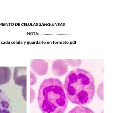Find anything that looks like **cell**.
I'll list each match as a JSON object with an SVG mask.
<instances>
[{"label": "cell", "instance_id": "obj_2", "mask_svg": "<svg viewBox=\"0 0 127 113\" xmlns=\"http://www.w3.org/2000/svg\"><path fill=\"white\" fill-rule=\"evenodd\" d=\"M37 100L43 113H64L68 104L64 86L56 78H48L43 81L39 89Z\"/></svg>", "mask_w": 127, "mask_h": 113}, {"label": "cell", "instance_id": "obj_3", "mask_svg": "<svg viewBox=\"0 0 127 113\" xmlns=\"http://www.w3.org/2000/svg\"><path fill=\"white\" fill-rule=\"evenodd\" d=\"M68 113H95L89 108L83 106H79L74 107Z\"/></svg>", "mask_w": 127, "mask_h": 113}, {"label": "cell", "instance_id": "obj_1", "mask_svg": "<svg viewBox=\"0 0 127 113\" xmlns=\"http://www.w3.org/2000/svg\"><path fill=\"white\" fill-rule=\"evenodd\" d=\"M64 88L67 99L71 103L80 106L87 105L94 97L95 80L89 71L76 68L66 76Z\"/></svg>", "mask_w": 127, "mask_h": 113}]
</instances>
